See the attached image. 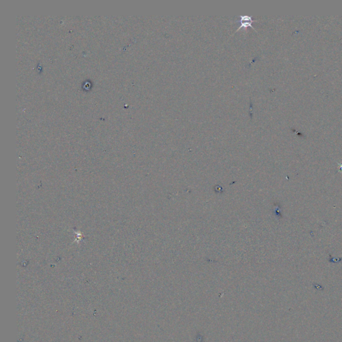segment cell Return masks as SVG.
I'll return each instance as SVG.
<instances>
[{
  "label": "cell",
  "mask_w": 342,
  "mask_h": 342,
  "mask_svg": "<svg viewBox=\"0 0 342 342\" xmlns=\"http://www.w3.org/2000/svg\"><path fill=\"white\" fill-rule=\"evenodd\" d=\"M240 17H241V21H241V26H240L239 28H237V30L235 32H237L238 30H241V28H243L244 30H246V28L249 27H251L253 28V30H255V29L252 26V24L254 21H256L257 20H253L252 17L249 16V15H240Z\"/></svg>",
  "instance_id": "cell-1"
}]
</instances>
